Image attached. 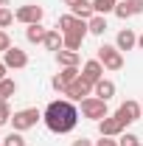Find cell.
<instances>
[{
  "instance_id": "cell-1",
  "label": "cell",
  "mask_w": 143,
  "mask_h": 146,
  "mask_svg": "<svg viewBox=\"0 0 143 146\" xmlns=\"http://www.w3.org/2000/svg\"><path fill=\"white\" fill-rule=\"evenodd\" d=\"M42 121L54 135H68L79 124V110L73 107V101H68V98H56V101H51L45 107Z\"/></svg>"
},
{
  "instance_id": "cell-2",
  "label": "cell",
  "mask_w": 143,
  "mask_h": 146,
  "mask_svg": "<svg viewBox=\"0 0 143 146\" xmlns=\"http://www.w3.org/2000/svg\"><path fill=\"white\" fill-rule=\"evenodd\" d=\"M39 121H42V112H39L36 107H25V110H17V112L11 115V121H9V124H11L14 132H25V129L36 127Z\"/></svg>"
},
{
  "instance_id": "cell-3",
  "label": "cell",
  "mask_w": 143,
  "mask_h": 146,
  "mask_svg": "<svg viewBox=\"0 0 143 146\" xmlns=\"http://www.w3.org/2000/svg\"><path fill=\"white\" fill-rule=\"evenodd\" d=\"M95 59H98L107 70H121V68H124V54H121L115 45H101Z\"/></svg>"
},
{
  "instance_id": "cell-4",
  "label": "cell",
  "mask_w": 143,
  "mask_h": 146,
  "mask_svg": "<svg viewBox=\"0 0 143 146\" xmlns=\"http://www.w3.org/2000/svg\"><path fill=\"white\" fill-rule=\"evenodd\" d=\"M93 87H95L93 82H87L84 76H79L70 87L65 90V98H68V101H79V104H81L84 98H90V96H93Z\"/></svg>"
},
{
  "instance_id": "cell-5",
  "label": "cell",
  "mask_w": 143,
  "mask_h": 146,
  "mask_svg": "<svg viewBox=\"0 0 143 146\" xmlns=\"http://www.w3.org/2000/svg\"><path fill=\"white\" fill-rule=\"evenodd\" d=\"M81 115L98 124L101 118H107V101H101V98H95V96L84 98V101H81Z\"/></svg>"
},
{
  "instance_id": "cell-6",
  "label": "cell",
  "mask_w": 143,
  "mask_h": 146,
  "mask_svg": "<svg viewBox=\"0 0 143 146\" xmlns=\"http://www.w3.org/2000/svg\"><path fill=\"white\" fill-rule=\"evenodd\" d=\"M56 28H59L62 34H81V36L90 34L87 20H79V17H73V14H62L59 23H56Z\"/></svg>"
},
{
  "instance_id": "cell-7",
  "label": "cell",
  "mask_w": 143,
  "mask_h": 146,
  "mask_svg": "<svg viewBox=\"0 0 143 146\" xmlns=\"http://www.w3.org/2000/svg\"><path fill=\"white\" fill-rule=\"evenodd\" d=\"M118 118H121V124L124 127H129V124H135V121H140L143 110H140V101H132V98H126L124 104L118 107V112H115Z\"/></svg>"
},
{
  "instance_id": "cell-8",
  "label": "cell",
  "mask_w": 143,
  "mask_h": 146,
  "mask_svg": "<svg viewBox=\"0 0 143 146\" xmlns=\"http://www.w3.org/2000/svg\"><path fill=\"white\" fill-rule=\"evenodd\" d=\"M42 6H36V3H28V6H20L17 11H14V20L23 23V25H34V23H42Z\"/></svg>"
},
{
  "instance_id": "cell-9",
  "label": "cell",
  "mask_w": 143,
  "mask_h": 146,
  "mask_svg": "<svg viewBox=\"0 0 143 146\" xmlns=\"http://www.w3.org/2000/svg\"><path fill=\"white\" fill-rule=\"evenodd\" d=\"M98 135H101V138H121V135H124V124H121V118H118V115H107V118H101V121H98Z\"/></svg>"
},
{
  "instance_id": "cell-10",
  "label": "cell",
  "mask_w": 143,
  "mask_h": 146,
  "mask_svg": "<svg viewBox=\"0 0 143 146\" xmlns=\"http://www.w3.org/2000/svg\"><path fill=\"white\" fill-rule=\"evenodd\" d=\"M3 62H6V68H9V70H11V68H14V70H23V68L28 65V54H25V51H20L17 45H11V48L3 54Z\"/></svg>"
},
{
  "instance_id": "cell-11",
  "label": "cell",
  "mask_w": 143,
  "mask_h": 146,
  "mask_svg": "<svg viewBox=\"0 0 143 146\" xmlns=\"http://www.w3.org/2000/svg\"><path fill=\"white\" fill-rule=\"evenodd\" d=\"M104 70H107V68H104L98 59H87V62H84V68H81V76H84L87 82L95 84V82H101V79H104Z\"/></svg>"
},
{
  "instance_id": "cell-12",
  "label": "cell",
  "mask_w": 143,
  "mask_h": 146,
  "mask_svg": "<svg viewBox=\"0 0 143 146\" xmlns=\"http://www.w3.org/2000/svg\"><path fill=\"white\" fill-rule=\"evenodd\" d=\"M135 45H138V34H135L132 28H121L118 36H115V48L124 54V51H132Z\"/></svg>"
},
{
  "instance_id": "cell-13",
  "label": "cell",
  "mask_w": 143,
  "mask_h": 146,
  "mask_svg": "<svg viewBox=\"0 0 143 146\" xmlns=\"http://www.w3.org/2000/svg\"><path fill=\"white\" fill-rule=\"evenodd\" d=\"M42 45H45V48H48V51H62V48H65V34H62V31H59V28H48V34H45V42H42Z\"/></svg>"
},
{
  "instance_id": "cell-14",
  "label": "cell",
  "mask_w": 143,
  "mask_h": 146,
  "mask_svg": "<svg viewBox=\"0 0 143 146\" xmlns=\"http://www.w3.org/2000/svg\"><path fill=\"white\" fill-rule=\"evenodd\" d=\"M93 96H95V98H101V101H109V98L115 96V82H112V79H101V82H95Z\"/></svg>"
},
{
  "instance_id": "cell-15",
  "label": "cell",
  "mask_w": 143,
  "mask_h": 146,
  "mask_svg": "<svg viewBox=\"0 0 143 146\" xmlns=\"http://www.w3.org/2000/svg\"><path fill=\"white\" fill-rule=\"evenodd\" d=\"M56 62H59V68H79L81 56H79V51H68V48H62V51H56Z\"/></svg>"
},
{
  "instance_id": "cell-16",
  "label": "cell",
  "mask_w": 143,
  "mask_h": 146,
  "mask_svg": "<svg viewBox=\"0 0 143 146\" xmlns=\"http://www.w3.org/2000/svg\"><path fill=\"white\" fill-rule=\"evenodd\" d=\"M70 14L79 20H90L95 17V9H93V0H79L76 6H70Z\"/></svg>"
},
{
  "instance_id": "cell-17",
  "label": "cell",
  "mask_w": 143,
  "mask_h": 146,
  "mask_svg": "<svg viewBox=\"0 0 143 146\" xmlns=\"http://www.w3.org/2000/svg\"><path fill=\"white\" fill-rule=\"evenodd\" d=\"M45 34H48V28H42V23H34V25L25 28V39L31 45H42L45 42Z\"/></svg>"
},
{
  "instance_id": "cell-18",
  "label": "cell",
  "mask_w": 143,
  "mask_h": 146,
  "mask_svg": "<svg viewBox=\"0 0 143 146\" xmlns=\"http://www.w3.org/2000/svg\"><path fill=\"white\" fill-rule=\"evenodd\" d=\"M87 28H90V34H93V36H104V31L109 28V25H107V17H104V14L90 17L87 20Z\"/></svg>"
},
{
  "instance_id": "cell-19",
  "label": "cell",
  "mask_w": 143,
  "mask_h": 146,
  "mask_svg": "<svg viewBox=\"0 0 143 146\" xmlns=\"http://www.w3.org/2000/svg\"><path fill=\"white\" fill-rule=\"evenodd\" d=\"M14 93H17V82L14 79H3L0 82V101H9Z\"/></svg>"
},
{
  "instance_id": "cell-20",
  "label": "cell",
  "mask_w": 143,
  "mask_h": 146,
  "mask_svg": "<svg viewBox=\"0 0 143 146\" xmlns=\"http://www.w3.org/2000/svg\"><path fill=\"white\" fill-rule=\"evenodd\" d=\"M118 3L121 0H93V9H95V14H109V11H115Z\"/></svg>"
},
{
  "instance_id": "cell-21",
  "label": "cell",
  "mask_w": 143,
  "mask_h": 146,
  "mask_svg": "<svg viewBox=\"0 0 143 146\" xmlns=\"http://www.w3.org/2000/svg\"><path fill=\"white\" fill-rule=\"evenodd\" d=\"M56 76H59V79H62V82H65V84L70 87L73 82H76V79L81 76V70H79V68H62V73H56Z\"/></svg>"
},
{
  "instance_id": "cell-22",
  "label": "cell",
  "mask_w": 143,
  "mask_h": 146,
  "mask_svg": "<svg viewBox=\"0 0 143 146\" xmlns=\"http://www.w3.org/2000/svg\"><path fill=\"white\" fill-rule=\"evenodd\" d=\"M81 42H84L81 34H65V48H68V51H79Z\"/></svg>"
},
{
  "instance_id": "cell-23",
  "label": "cell",
  "mask_w": 143,
  "mask_h": 146,
  "mask_svg": "<svg viewBox=\"0 0 143 146\" xmlns=\"http://www.w3.org/2000/svg\"><path fill=\"white\" fill-rule=\"evenodd\" d=\"M3 146H25V138H23V132H9V135L3 138Z\"/></svg>"
},
{
  "instance_id": "cell-24",
  "label": "cell",
  "mask_w": 143,
  "mask_h": 146,
  "mask_svg": "<svg viewBox=\"0 0 143 146\" xmlns=\"http://www.w3.org/2000/svg\"><path fill=\"white\" fill-rule=\"evenodd\" d=\"M14 23V11L11 9H0V28H9Z\"/></svg>"
},
{
  "instance_id": "cell-25",
  "label": "cell",
  "mask_w": 143,
  "mask_h": 146,
  "mask_svg": "<svg viewBox=\"0 0 143 146\" xmlns=\"http://www.w3.org/2000/svg\"><path fill=\"white\" fill-rule=\"evenodd\" d=\"M118 146H140V141H138V135L126 132V135H121V138H118Z\"/></svg>"
},
{
  "instance_id": "cell-26",
  "label": "cell",
  "mask_w": 143,
  "mask_h": 146,
  "mask_svg": "<svg viewBox=\"0 0 143 146\" xmlns=\"http://www.w3.org/2000/svg\"><path fill=\"white\" fill-rule=\"evenodd\" d=\"M11 107H9V101H0V124H9L11 121Z\"/></svg>"
},
{
  "instance_id": "cell-27",
  "label": "cell",
  "mask_w": 143,
  "mask_h": 146,
  "mask_svg": "<svg viewBox=\"0 0 143 146\" xmlns=\"http://www.w3.org/2000/svg\"><path fill=\"white\" fill-rule=\"evenodd\" d=\"M126 9H129V14L135 17V14H143V0H124Z\"/></svg>"
},
{
  "instance_id": "cell-28",
  "label": "cell",
  "mask_w": 143,
  "mask_h": 146,
  "mask_svg": "<svg viewBox=\"0 0 143 146\" xmlns=\"http://www.w3.org/2000/svg\"><path fill=\"white\" fill-rule=\"evenodd\" d=\"M112 14H115L118 20H129V17H132V14H129V9H126V3H124V0H121V3L115 6V11H112Z\"/></svg>"
},
{
  "instance_id": "cell-29",
  "label": "cell",
  "mask_w": 143,
  "mask_h": 146,
  "mask_svg": "<svg viewBox=\"0 0 143 146\" xmlns=\"http://www.w3.org/2000/svg\"><path fill=\"white\" fill-rule=\"evenodd\" d=\"M11 48V36L6 34V28H0V54H6Z\"/></svg>"
},
{
  "instance_id": "cell-30",
  "label": "cell",
  "mask_w": 143,
  "mask_h": 146,
  "mask_svg": "<svg viewBox=\"0 0 143 146\" xmlns=\"http://www.w3.org/2000/svg\"><path fill=\"white\" fill-rule=\"evenodd\" d=\"M51 87H54L59 96H65V90H68V84H65V82H62L59 76H54V79H51Z\"/></svg>"
},
{
  "instance_id": "cell-31",
  "label": "cell",
  "mask_w": 143,
  "mask_h": 146,
  "mask_svg": "<svg viewBox=\"0 0 143 146\" xmlns=\"http://www.w3.org/2000/svg\"><path fill=\"white\" fill-rule=\"evenodd\" d=\"M95 146H118V141H112V138H101V141H95Z\"/></svg>"
},
{
  "instance_id": "cell-32",
  "label": "cell",
  "mask_w": 143,
  "mask_h": 146,
  "mask_svg": "<svg viewBox=\"0 0 143 146\" xmlns=\"http://www.w3.org/2000/svg\"><path fill=\"white\" fill-rule=\"evenodd\" d=\"M70 146H95L93 141H87V138H79V141H73Z\"/></svg>"
},
{
  "instance_id": "cell-33",
  "label": "cell",
  "mask_w": 143,
  "mask_h": 146,
  "mask_svg": "<svg viewBox=\"0 0 143 146\" xmlns=\"http://www.w3.org/2000/svg\"><path fill=\"white\" fill-rule=\"evenodd\" d=\"M6 73H9V68H6V62H0V82H3V79H9Z\"/></svg>"
},
{
  "instance_id": "cell-34",
  "label": "cell",
  "mask_w": 143,
  "mask_h": 146,
  "mask_svg": "<svg viewBox=\"0 0 143 146\" xmlns=\"http://www.w3.org/2000/svg\"><path fill=\"white\" fill-rule=\"evenodd\" d=\"M138 48H140V51H143V34L138 36Z\"/></svg>"
},
{
  "instance_id": "cell-35",
  "label": "cell",
  "mask_w": 143,
  "mask_h": 146,
  "mask_svg": "<svg viewBox=\"0 0 143 146\" xmlns=\"http://www.w3.org/2000/svg\"><path fill=\"white\" fill-rule=\"evenodd\" d=\"M76 3H79V0H65V6H76Z\"/></svg>"
},
{
  "instance_id": "cell-36",
  "label": "cell",
  "mask_w": 143,
  "mask_h": 146,
  "mask_svg": "<svg viewBox=\"0 0 143 146\" xmlns=\"http://www.w3.org/2000/svg\"><path fill=\"white\" fill-rule=\"evenodd\" d=\"M0 9H6V0H0Z\"/></svg>"
},
{
  "instance_id": "cell-37",
  "label": "cell",
  "mask_w": 143,
  "mask_h": 146,
  "mask_svg": "<svg viewBox=\"0 0 143 146\" xmlns=\"http://www.w3.org/2000/svg\"><path fill=\"white\" fill-rule=\"evenodd\" d=\"M140 110H143V101H140Z\"/></svg>"
},
{
  "instance_id": "cell-38",
  "label": "cell",
  "mask_w": 143,
  "mask_h": 146,
  "mask_svg": "<svg viewBox=\"0 0 143 146\" xmlns=\"http://www.w3.org/2000/svg\"><path fill=\"white\" fill-rule=\"evenodd\" d=\"M0 146H3V141H0Z\"/></svg>"
}]
</instances>
